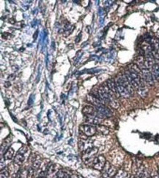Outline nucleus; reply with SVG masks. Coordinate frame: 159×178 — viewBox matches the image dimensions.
Returning a JSON list of instances; mask_svg holds the SVG:
<instances>
[{"label":"nucleus","instance_id":"4be33fe9","mask_svg":"<svg viewBox=\"0 0 159 178\" xmlns=\"http://www.w3.org/2000/svg\"><path fill=\"white\" fill-rule=\"evenodd\" d=\"M151 178H159V174L156 171H153L151 174Z\"/></svg>","mask_w":159,"mask_h":178},{"label":"nucleus","instance_id":"9b49d317","mask_svg":"<svg viewBox=\"0 0 159 178\" xmlns=\"http://www.w3.org/2000/svg\"><path fill=\"white\" fill-rule=\"evenodd\" d=\"M24 159H25V158L23 154L18 153V154H17V155H16V157H15L14 162H15V164H16L18 165H21L23 163V161H24Z\"/></svg>","mask_w":159,"mask_h":178},{"label":"nucleus","instance_id":"a211bd4d","mask_svg":"<svg viewBox=\"0 0 159 178\" xmlns=\"http://www.w3.org/2000/svg\"><path fill=\"white\" fill-rule=\"evenodd\" d=\"M65 175V171L62 170H59L58 171V172L57 173V175H56L54 178H64Z\"/></svg>","mask_w":159,"mask_h":178},{"label":"nucleus","instance_id":"1a4fd4ad","mask_svg":"<svg viewBox=\"0 0 159 178\" xmlns=\"http://www.w3.org/2000/svg\"><path fill=\"white\" fill-rule=\"evenodd\" d=\"M152 74V76H153L154 78V80H158L159 81V65L157 63H156L154 64L153 66H152V67L151 69Z\"/></svg>","mask_w":159,"mask_h":178},{"label":"nucleus","instance_id":"dca6fc26","mask_svg":"<svg viewBox=\"0 0 159 178\" xmlns=\"http://www.w3.org/2000/svg\"><path fill=\"white\" fill-rule=\"evenodd\" d=\"M145 169L144 168V166L139 167L138 171H137L136 177L135 178H144V176H145Z\"/></svg>","mask_w":159,"mask_h":178},{"label":"nucleus","instance_id":"2eb2a0df","mask_svg":"<svg viewBox=\"0 0 159 178\" xmlns=\"http://www.w3.org/2000/svg\"><path fill=\"white\" fill-rule=\"evenodd\" d=\"M11 140V138H10V137H8L7 139H5V141H4V142L2 143L1 145V151H2V153H3V150L4 152L5 151L6 149H8V144L10 143V141ZM7 151V150H6Z\"/></svg>","mask_w":159,"mask_h":178},{"label":"nucleus","instance_id":"c85d7f7f","mask_svg":"<svg viewBox=\"0 0 159 178\" xmlns=\"http://www.w3.org/2000/svg\"><path fill=\"white\" fill-rule=\"evenodd\" d=\"M64 178H71V175H68V173H65V177H64Z\"/></svg>","mask_w":159,"mask_h":178},{"label":"nucleus","instance_id":"bb28decb","mask_svg":"<svg viewBox=\"0 0 159 178\" xmlns=\"http://www.w3.org/2000/svg\"><path fill=\"white\" fill-rule=\"evenodd\" d=\"M40 67L39 66V68H38V78H37V83L40 80Z\"/></svg>","mask_w":159,"mask_h":178},{"label":"nucleus","instance_id":"aec40b11","mask_svg":"<svg viewBox=\"0 0 159 178\" xmlns=\"http://www.w3.org/2000/svg\"><path fill=\"white\" fill-rule=\"evenodd\" d=\"M34 100H35V95H34V94H32L29 99V101H28V105H29V106H31L32 105H33Z\"/></svg>","mask_w":159,"mask_h":178},{"label":"nucleus","instance_id":"20e7f679","mask_svg":"<svg viewBox=\"0 0 159 178\" xmlns=\"http://www.w3.org/2000/svg\"><path fill=\"white\" fill-rule=\"evenodd\" d=\"M106 159L103 155H99L98 157H95L93 162H92V167L95 169H97V170L102 171L104 169L105 164H106Z\"/></svg>","mask_w":159,"mask_h":178},{"label":"nucleus","instance_id":"c756f323","mask_svg":"<svg viewBox=\"0 0 159 178\" xmlns=\"http://www.w3.org/2000/svg\"><path fill=\"white\" fill-rule=\"evenodd\" d=\"M71 178H78V177L76 175H71Z\"/></svg>","mask_w":159,"mask_h":178},{"label":"nucleus","instance_id":"7c9ffc66","mask_svg":"<svg viewBox=\"0 0 159 178\" xmlns=\"http://www.w3.org/2000/svg\"><path fill=\"white\" fill-rule=\"evenodd\" d=\"M38 178H46V177H43V176H39Z\"/></svg>","mask_w":159,"mask_h":178},{"label":"nucleus","instance_id":"423d86ee","mask_svg":"<svg viewBox=\"0 0 159 178\" xmlns=\"http://www.w3.org/2000/svg\"><path fill=\"white\" fill-rule=\"evenodd\" d=\"M106 83L107 86L109 87V89H110L111 91L114 94V95L117 96V97H119L120 94H119V91H118L117 86V84H116L115 80H114L113 79H109V80L106 81Z\"/></svg>","mask_w":159,"mask_h":178},{"label":"nucleus","instance_id":"5701e85b","mask_svg":"<svg viewBox=\"0 0 159 178\" xmlns=\"http://www.w3.org/2000/svg\"><path fill=\"white\" fill-rule=\"evenodd\" d=\"M144 178H151V174H150L147 170H145Z\"/></svg>","mask_w":159,"mask_h":178},{"label":"nucleus","instance_id":"2f4dec72","mask_svg":"<svg viewBox=\"0 0 159 178\" xmlns=\"http://www.w3.org/2000/svg\"><path fill=\"white\" fill-rule=\"evenodd\" d=\"M129 178H135L134 176H131V177H129Z\"/></svg>","mask_w":159,"mask_h":178},{"label":"nucleus","instance_id":"cd10ccee","mask_svg":"<svg viewBox=\"0 0 159 178\" xmlns=\"http://www.w3.org/2000/svg\"><path fill=\"white\" fill-rule=\"evenodd\" d=\"M80 36H81V35H79L78 36H77V37H76L77 38H76V40H75V42H76V43H78V42L79 41V39H80Z\"/></svg>","mask_w":159,"mask_h":178},{"label":"nucleus","instance_id":"f03ea898","mask_svg":"<svg viewBox=\"0 0 159 178\" xmlns=\"http://www.w3.org/2000/svg\"><path fill=\"white\" fill-rule=\"evenodd\" d=\"M117 173V169L115 166H111L109 162H106L103 169L102 178H113Z\"/></svg>","mask_w":159,"mask_h":178},{"label":"nucleus","instance_id":"4468645a","mask_svg":"<svg viewBox=\"0 0 159 178\" xmlns=\"http://www.w3.org/2000/svg\"><path fill=\"white\" fill-rule=\"evenodd\" d=\"M97 130L98 132H100V133H102L103 135H108L109 133V130L106 127L103 126V125H98L97 127Z\"/></svg>","mask_w":159,"mask_h":178},{"label":"nucleus","instance_id":"0eeeda50","mask_svg":"<svg viewBox=\"0 0 159 178\" xmlns=\"http://www.w3.org/2000/svg\"><path fill=\"white\" fill-rule=\"evenodd\" d=\"M85 121L89 124H98V125H99L100 122H101V119L96 116H86Z\"/></svg>","mask_w":159,"mask_h":178},{"label":"nucleus","instance_id":"f8f14e48","mask_svg":"<svg viewBox=\"0 0 159 178\" xmlns=\"http://www.w3.org/2000/svg\"><path fill=\"white\" fill-rule=\"evenodd\" d=\"M13 155H14L13 149L11 147H9L7 149V151L5 152V155H4V158H5V160H10L13 157Z\"/></svg>","mask_w":159,"mask_h":178},{"label":"nucleus","instance_id":"39448f33","mask_svg":"<svg viewBox=\"0 0 159 178\" xmlns=\"http://www.w3.org/2000/svg\"><path fill=\"white\" fill-rule=\"evenodd\" d=\"M80 130L87 136H92L96 132V128L94 126L90 125V124L82 125L80 127Z\"/></svg>","mask_w":159,"mask_h":178},{"label":"nucleus","instance_id":"393cba45","mask_svg":"<svg viewBox=\"0 0 159 178\" xmlns=\"http://www.w3.org/2000/svg\"><path fill=\"white\" fill-rule=\"evenodd\" d=\"M38 31L37 30L35 32V33L34 34V35H33V38H34V40H35L36 39H37V38H38Z\"/></svg>","mask_w":159,"mask_h":178},{"label":"nucleus","instance_id":"f257e3e1","mask_svg":"<svg viewBox=\"0 0 159 178\" xmlns=\"http://www.w3.org/2000/svg\"><path fill=\"white\" fill-rule=\"evenodd\" d=\"M139 68H140L141 71L143 79L145 80V82L147 83L148 85H153L155 83V80H154L153 76H152L151 71H150L149 68H148L147 66H145V64L139 66Z\"/></svg>","mask_w":159,"mask_h":178},{"label":"nucleus","instance_id":"f3484780","mask_svg":"<svg viewBox=\"0 0 159 178\" xmlns=\"http://www.w3.org/2000/svg\"><path fill=\"white\" fill-rule=\"evenodd\" d=\"M10 173L9 170L8 168H4V169L1 170V173H0V178H8L9 177Z\"/></svg>","mask_w":159,"mask_h":178},{"label":"nucleus","instance_id":"7ed1b4c3","mask_svg":"<svg viewBox=\"0 0 159 178\" xmlns=\"http://www.w3.org/2000/svg\"><path fill=\"white\" fill-rule=\"evenodd\" d=\"M96 116L100 119H105V118H109L111 116V112L108 108L104 106V105H100L95 106Z\"/></svg>","mask_w":159,"mask_h":178},{"label":"nucleus","instance_id":"b1692460","mask_svg":"<svg viewBox=\"0 0 159 178\" xmlns=\"http://www.w3.org/2000/svg\"><path fill=\"white\" fill-rule=\"evenodd\" d=\"M16 74H10L9 77H8V80H14V79L16 78Z\"/></svg>","mask_w":159,"mask_h":178},{"label":"nucleus","instance_id":"ddd939ff","mask_svg":"<svg viewBox=\"0 0 159 178\" xmlns=\"http://www.w3.org/2000/svg\"><path fill=\"white\" fill-rule=\"evenodd\" d=\"M113 178H129V176L126 171L120 170L117 171V173Z\"/></svg>","mask_w":159,"mask_h":178},{"label":"nucleus","instance_id":"9d476101","mask_svg":"<svg viewBox=\"0 0 159 178\" xmlns=\"http://www.w3.org/2000/svg\"><path fill=\"white\" fill-rule=\"evenodd\" d=\"M29 171L27 169L23 168L17 172L16 178H27L29 176Z\"/></svg>","mask_w":159,"mask_h":178},{"label":"nucleus","instance_id":"6e6552de","mask_svg":"<svg viewBox=\"0 0 159 178\" xmlns=\"http://www.w3.org/2000/svg\"><path fill=\"white\" fill-rule=\"evenodd\" d=\"M82 113L86 116H96L97 111H96L95 108L90 105H86L84 107Z\"/></svg>","mask_w":159,"mask_h":178},{"label":"nucleus","instance_id":"473e14b6","mask_svg":"<svg viewBox=\"0 0 159 178\" xmlns=\"http://www.w3.org/2000/svg\"><path fill=\"white\" fill-rule=\"evenodd\" d=\"M79 178H83V177H79Z\"/></svg>","mask_w":159,"mask_h":178},{"label":"nucleus","instance_id":"412c9836","mask_svg":"<svg viewBox=\"0 0 159 178\" xmlns=\"http://www.w3.org/2000/svg\"><path fill=\"white\" fill-rule=\"evenodd\" d=\"M27 147H25V146H23V147H22L20 149H19L18 153L23 154H23H24L25 152H27Z\"/></svg>","mask_w":159,"mask_h":178},{"label":"nucleus","instance_id":"6ab92c4d","mask_svg":"<svg viewBox=\"0 0 159 178\" xmlns=\"http://www.w3.org/2000/svg\"><path fill=\"white\" fill-rule=\"evenodd\" d=\"M109 105H110V106L113 108L117 109V108H119V103H118V102L115 100L109 102Z\"/></svg>","mask_w":159,"mask_h":178},{"label":"nucleus","instance_id":"a878e982","mask_svg":"<svg viewBox=\"0 0 159 178\" xmlns=\"http://www.w3.org/2000/svg\"><path fill=\"white\" fill-rule=\"evenodd\" d=\"M4 86H5V88H8V87H10V82H5V83H4Z\"/></svg>","mask_w":159,"mask_h":178}]
</instances>
